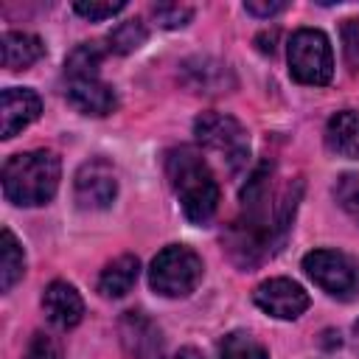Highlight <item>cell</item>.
<instances>
[{"label": "cell", "mask_w": 359, "mask_h": 359, "mask_svg": "<svg viewBox=\"0 0 359 359\" xmlns=\"http://www.w3.org/2000/svg\"><path fill=\"white\" fill-rule=\"evenodd\" d=\"M42 311H45V317H48L50 325L67 331V328H73V325L81 323V317H84V300H81V294L70 283L53 280V283H48V289L42 294Z\"/></svg>", "instance_id": "obj_11"}, {"label": "cell", "mask_w": 359, "mask_h": 359, "mask_svg": "<svg viewBox=\"0 0 359 359\" xmlns=\"http://www.w3.org/2000/svg\"><path fill=\"white\" fill-rule=\"evenodd\" d=\"M25 272V252L11 230L0 233V292H11V286Z\"/></svg>", "instance_id": "obj_16"}, {"label": "cell", "mask_w": 359, "mask_h": 359, "mask_svg": "<svg viewBox=\"0 0 359 359\" xmlns=\"http://www.w3.org/2000/svg\"><path fill=\"white\" fill-rule=\"evenodd\" d=\"M283 8H286L283 0H247L244 3V11L255 14V17H272V14L283 11Z\"/></svg>", "instance_id": "obj_26"}, {"label": "cell", "mask_w": 359, "mask_h": 359, "mask_svg": "<svg viewBox=\"0 0 359 359\" xmlns=\"http://www.w3.org/2000/svg\"><path fill=\"white\" fill-rule=\"evenodd\" d=\"M22 359H59V348H56V342H53L48 334L36 331V334L31 337V342H28Z\"/></svg>", "instance_id": "obj_25"}, {"label": "cell", "mask_w": 359, "mask_h": 359, "mask_svg": "<svg viewBox=\"0 0 359 359\" xmlns=\"http://www.w3.org/2000/svg\"><path fill=\"white\" fill-rule=\"evenodd\" d=\"M289 73L300 84L323 87L334 76V53L328 36L317 28H300L289 39Z\"/></svg>", "instance_id": "obj_4"}, {"label": "cell", "mask_w": 359, "mask_h": 359, "mask_svg": "<svg viewBox=\"0 0 359 359\" xmlns=\"http://www.w3.org/2000/svg\"><path fill=\"white\" fill-rule=\"evenodd\" d=\"M118 334L132 359H163V334L143 311H123L118 320Z\"/></svg>", "instance_id": "obj_9"}, {"label": "cell", "mask_w": 359, "mask_h": 359, "mask_svg": "<svg viewBox=\"0 0 359 359\" xmlns=\"http://www.w3.org/2000/svg\"><path fill=\"white\" fill-rule=\"evenodd\" d=\"M255 306L275 320H297L309 309V292L289 278H269L252 292Z\"/></svg>", "instance_id": "obj_8"}, {"label": "cell", "mask_w": 359, "mask_h": 359, "mask_svg": "<svg viewBox=\"0 0 359 359\" xmlns=\"http://www.w3.org/2000/svg\"><path fill=\"white\" fill-rule=\"evenodd\" d=\"M165 177L180 196L182 213L194 224H208L219 208V185L194 146H177L165 154Z\"/></svg>", "instance_id": "obj_1"}, {"label": "cell", "mask_w": 359, "mask_h": 359, "mask_svg": "<svg viewBox=\"0 0 359 359\" xmlns=\"http://www.w3.org/2000/svg\"><path fill=\"white\" fill-rule=\"evenodd\" d=\"M177 359H205L202 356V351H196V348H180V353H177Z\"/></svg>", "instance_id": "obj_27"}, {"label": "cell", "mask_w": 359, "mask_h": 359, "mask_svg": "<svg viewBox=\"0 0 359 359\" xmlns=\"http://www.w3.org/2000/svg\"><path fill=\"white\" fill-rule=\"evenodd\" d=\"M123 8H126L123 0H115V3L112 0H79V3H73V11L81 14L84 20H107Z\"/></svg>", "instance_id": "obj_22"}, {"label": "cell", "mask_w": 359, "mask_h": 359, "mask_svg": "<svg viewBox=\"0 0 359 359\" xmlns=\"http://www.w3.org/2000/svg\"><path fill=\"white\" fill-rule=\"evenodd\" d=\"M73 194L81 210H104L118 196V180L107 160L93 157L79 165L73 177Z\"/></svg>", "instance_id": "obj_7"}, {"label": "cell", "mask_w": 359, "mask_h": 359, "mask_svg": "<svg viewBox=\"0 0 359 359\" xmlns=\"http://www.w3.org/2000/svg\"><path fill=\"white\" fill-rule=\"evenodd\" d=\"M151 11H154V20L163 28H182L194 17V8L191 6H180V3H160Z\"/></svg>", "instance_id": "obj_23"}, {"label": "cell", "mask_w": 359, "mask_h": 359, "mask_svg": "<svg viewBox=\"0 0 359 359\" xmlns=\"http://www.w3.org/2000/svg\"><path fill=\"white\" fill-rule=\"evenodd\" d=\"M306 275L331 297L351 300L359 292V266L339 250H311L303 255Z\"/></svg>", "instance_id": "obj_6"}, {"label": "cell", "mask_w": 359, "mask_h": 359, "mask_svg": "<svg viewBox=\"0 0 359 359\" xmlns=\"http://www.w3.org/2000/svg\"><path fill=\"white\" fill-rule=\"evenodd\" d=\"M146 39H149V31H146V25H143L140 20H126V22H121V25H115V28L109 31V36H107L109 50H112V53H121V56L137 50Z\"/></svg>", "instance_id": "obj_20"}, {"label": "cell", "mask_w": 359, "mask_h": 359, "mask_svg": "<svg viewBox=\"0 0 359 359\" xmlns=\"http://www.w3.org/2000/svg\"><path fill=\"white\" fill-rule=\"evenodd\" d=\"M199 67H194L191 62H185V73H188V84L199 93H219L222 90V79L227 76L224 65H216L210 59H196Z\"/></svg>", "instance_id": "obj_18"}, {"label": "cell", "mask_w": 359, "mask_h": 359, "mask_svg": "<svg viewBox=\"0 0 359 359\" xmlns=\"http://www.w3.org/2000/svg\"><path fill=\"white\" fill-rule=\"evenodd\" d=\"M194 135L202 146L222 154L230 171H238L250 160V137L244 126L224 112H202L194 121Z\"/></svg>", "instance_id": "obj_5"}, {"label": "cell", "mask_w": 359, "mask_h": 359, "mask_svg": "<svg viewBox=\"0 0 359 359\" xmlns=\"http://www.w3.org/2000/svg\"><path fill=\"white\" fill-rule=\"evenodd\" d=\"M59 157L53 151H22L3 165V194L20 208H36L53 199L59 188Z\"/></svg>", "instance_id": "obj_2"}, {"label": "cell", "mask_w": 359, "mask_h": 359, "mask_svg": "<svg viewBox=\"0 0 359 359\" xmlns=\"http://www.w3.org/2000/svg\"><path fill=\"white\" fill-rule=\"evenodd\" d=\"M42 112V101L28 87H8L0 95V137L8 140L34 123Z\"/></svg>", "instance_id": "obj_10"}, {"label": "cell", "mask_w": 359, "mask_h": 359, "mask_svg": "<svg viewBox=\"0 0 359 359\" xmlns=\"http://www.w3.org/2000/svg\"><path fill=\"white\" fill-rule=\"evenodd\" d=\"M325 146L337 157H359V112L342 109L331 115L325 126Z\"/></svg>", "instance_id": "obj_13"}, {"label": "cell", "mask_w": 359, "mask_h": 359, "mask_svg": "<svg viewBox=\"0 0 359 359\" xmlns=\"http://www.w3.org/2000/svg\"><path fill=\"white\" fill-rule=\"evenodd\" d=\"M339 36H342L345 62H348L351 73H356L359 70V20H345L339 28Z\"/></svg>", "instance_id": "obj_24"}, {"label": "cell", "mask_w": 359, "mask_h": 359, "mask_svg": "<svg viewBox=\"0 0 359 359\" xmlns=\"http://www.w3.org/2000/svg\"><path fill=\"white\" fill-rule=\"evenodd\" d=\"M219 359H266V348L255 337L233 331L219 342Z\"/></svg>", "instance_id": "obj_19"}, {"label": "cell", "mask_w": 359, "mask_h": 359, "mask_svg": "<svg viewBox=\"0 0 359 359\" xmlns=\"http://www.w3.org/2000/svg\"><path fill=\"white\" fill-rule=\"evenodd\" d=\"M0 53H3V67L8 70H25L34 62L45 56V45L39 36L25 34V31H6L0 39Z\"/></svg>", "instance_id": "obj_14"}, {"label": "cell", "mask_w": 359, "mask_h": 359, "mask_svg": "<svg viewBox=\"0 0 359 359\" xmlns=\"http://www.w3.org/2000/svg\"><path fill=\"white\" fill-rule=\"evenodd\" d=\"M353 334H356V351H359V320H356V325H353Z\"/></svg>", "instance_id": "obj_28"}, {"label": "cell", "mask_w": 359, "mask_h": 359, "mask_svg": "<svg viewBox=\"0 0 359 359\" xmlns=\"http://www.w3.org/2000/svg\"><path fill=\"white\" fill-rule=\"evenodd\" d=\"M202 258L182 244L160 250L149 266V283L163 297H185L202 280Z\"/></svg>", "instance_id": "obj_3"}, {"label": "cell", "mask_w": 359, "mask_h": 359, "mask_svg": "<svg viewBox=\"0 0 359 359\" xmlns=\"http://www.w3.org/2000/svg\"><path fill=\"white\" fill-rule=\"evenodd\" d=\"M137 275H140V261L135 255H121L104 266L98 278V292L104 297H123L135 286Z\"/></svg>", "instance_id": "obj_15"}, {"label": "cell", "mask_w": 359, "mask_h": 359, "mask_svg": "<svg viewBox=\"0 0 359 359\" xmlns=\"http://www.w3.org/2000/svg\"><path fill=\"white\" fill-rule=\"evenodd\" d=\"M104 62V48L98 42H81L70 50V56L65 59V73L67 81L76 79H98V67Z\"/></svg>", "instance_id": "obj_17"}, {"label": "cell", "mask_w": 359, "mask_h": 359, "mask_svg": "<svg viewBox=\"0 0 359 359\" xmlns=\"http://www.w3.org/2000/svg\"><path fill=\"white\" fill-rule=\"evenodd\" d=\"M334 196L339 202V208L359 222V174H342L334 185Z\"/></svg>", "instance_id": "obj_21"}, {"label": "cell", "mask_w": 359, "mask_h": 359, "mask_svg": "<svg viewBox=\"0 0 359 359\" xmlns=\"http://www.w3.org/2000/svg\"><path fill=\"white\" fill-rule=\"evenodd\" d=\"M67 104L73 109H79L81 115H109L115 107H118V98H115V90L98 79H76V81H67Z\"/></svg>", "instance_id": "obj_12"}]
</instances>
